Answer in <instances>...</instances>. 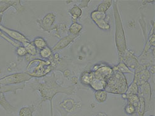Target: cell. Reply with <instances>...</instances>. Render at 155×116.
Wrapping results in <instances>:
<instances>
[{
  "label": "cell",
  "instance_id": "3",
  "mask_svg": "<svg viewBox=\"0 0 155 116\" xmlns=\"http://www.w3.org/2000/svg\"><path fill=\"white\" fill-rule=\"evenodd\" d=\"M55 71L56 67L50 59L34 58L29 61L26 67L25 73L32 78L39 79Z\"/></svg>",
  "mask_w": 155,
  "mask_h": 116
},
{
  "label": "cell",
  "instance_id": "20",
  "mask_svg": "<svg viewBox=\"0 0 155 116\" xmlns=\"http://www.w3.org/2000/svg\"><path fill=\"white\" fill-rule=\"evenodd\" d=\"M68 12L69 14L71 15L73 22H77V20L81 18L83 13L82 9L80 8L79 6L77 5H73Z\"/></svg>",
  "mask_w": 155,
  "mask_h": 116
},
{
  "label": "cell",
  "instance_id": "19",
  "mask_svg": "<svg viewBox=\"0 0 155 116\" xmlns=\"http://www.w3.org/2000/svg\"><path fill=\"white\" fill-rule=\"evenodd\" d=\"M38 105H31L22 107L18 112V116H34L37 111Z\"/></svg>",
  "mask_w": 155,
  "mask_h": 116
},
{
  "label": "cell",
  "instance_id": "8",
  "mask_svg": "<svg viewBox=\"0 0 155 116\" xmlns=\"http://www.w3.org/2000/svg\"><path fill=\"white\" fill-rule=\"evenodd\" d=\"M133 74L134 78L133 82L136 83L138 87L148 82L151 76L148 67L143 64H139V65L134 70Z\"/></svg>",
  "mask_w": 155,
  "mask_h": 116
},
{
  "label": "cell",
  "instance_id": "30",
  "mask_svg": "<svg viewBox=\"0 0 155 116\" xmlns=\"http://www.w3.org/2000/svg\"><path fill=\"white\" fill-rule=\"evenodd\" d=\"M53 54V52L52 49H51L49 46H47L46 47L42 49L39 50V55L40 57L43 59H49Z\"/></svg>",
  "mask_w": 155,
  "mask_h": 116
},
{
  "label": "cell",
  "instance_id": "14",
  "mask_svg": "<svg viewBox=\"0 0 155 116\" xmlns=\"http://www.w3.org/2000/svg\"><path fill=\"white\" fill-rule=\"evenodd\" d=\"M122 61L130 70H135L139 65L137 57L135 55L133 51L127 50L125 56L122 59Z\"/></svg>",
  "mask_w": 155,
  "mask_h": 116
},
{
  "label": "cell",
  "instance_id": "1",
  "mask_svg": "<svg viewBox=\"0 0 155 116\" xmlns=\"http://www.w3.org/2000/svg\"><path fill=\"white\" fill-rule=\"evenodd\" d=\"M58 77L55 73L52 72L51 74L42 78L37 79L30 83V87L33 91H37L39 93L41 100L39 104L49 101L51 107V116H54L52 100L57 94H63L71 96L76 92V87L74 86H69L63 87L57 82Z\"/></svg>",
  "mask_w": 155,
  "mask_h": 116
},
{
  "label": "cell",
  "instance_id": "4",
  "mask_svg": "<svg viewBox=\"0 0 155 116\" xmlns=\"http://www.w3.org/2000/svg\"><path fill=\"white\" fill-rule=\"evenodd\" d=\"M128 83L125 74L114 71L112 75L106 80L105 90L109 94L115 95L125 94Z\"/></svg>",
  "mask_w": 155,
  "mask_h": 116
},
{
  "label": "cell",
  "instance_id": "35",
  "mask_svg": "<svg viewBox=\"0 0 155 116\" xmlns=\"http://www.w3.org/2000/svg\"><path fill=\"white\" fill-rule=\"evenodd\" d=\"M90 2V0H88V1H81L78 6L81 9L82 8H87Z\"/></svg>",
  "mask_w": 155,
  "mask_h": 116
},
{
  "label": "cell",
  "instance_id": "11",
  "mask_svg": "<svg viewBox=\"0 0 155 116\" xmlns=\"http://www.w3.org/2000/svg\"><path fill=\"white\" fill-rule=\"evenodd\" d=\"M56 20V14L52 12H50L46 14L43 18L37 19V23L40 28L44 32H50L54 27V24Z\"/></svg>",
  "mask_w": 155,
  "mask_h": 116
},
{
  "label": "cell",
  "instance_id": "6",
  "mask_svg": "<svg viewBox=\"0 0 155 116\" xmlns=\"http://www.w3.org/2000/svg\"><path fill=\"white\" fill-rule=\"evenodd\" d=\"M94 72V79L106 81L114 73L112 67L105 62L98 63L90 68Z\"/></svg>",
  "mask_w": 155,
  "mask_h": 116
},
{
  "label": "cell",
  "instance_id": "9",
  "mask_svg": "<svg viewBox=\"0 0 155 116\" xmlns=\"http://www.w3.org/2000/svg\"><path fill=\"white\" fill-rule=\"evenodd\" d=\"M138 96L141 97L145 103L146 112L152 109V90L149 82H147L139 87Z\"/></svg>",
  "mask_w": 155,
  "mask_h": 116
},
{
  "label": "cell",
  "instance_id": "23",
  "mask_svg": "<svg viewBox=\"0 0 155 116\" xmlns=\"http://www.w3.org/2000/svg\"><path fill=\"white\" fill-rule=\"evenodd\" d=\"M105 85L106 81L94 78V79L91 82L89 87L94 90L97 91L100 90H105Z\"/></svg>",
  "mask_w": 155,
  "mask_h": 116
},
{
  "label": "cell",
  "instance_id": "13",
  "mask_svg": "<svg viewBox=\"0 0 155 116\" xmlns=\"http://www.w3.org/2000/svg\"><path fill=\"white\" fill-rule=\"evenodd\" d=\"M11 7L15 8L18 13H22L25 10L21 1H0V13L2 14Z\"/></svg>",
  "mask_w": 155,
  "mask_h": 116
},
{
  "label": "cell",
  "instance_id": "31",
  "mask_svg": "<svg viewBox=\"0 0 155 116\" xmlns=\"http://www.w3.org/2000/svg\"><path fill=\"white\" fill-rule=\"evenodd\" d=\"M124 110L125 113L130 116H136L137 114V111L136 109V108L134 105L129 103H127L126 106L124 107Z\"/></svg>",
  "mask_w": 155,
  "mask_h": 116
},
{
  "label": "cell",
  "instance_id": "12",
  "mask_svg": "<svg viewBox=\"0 0 155 116\" xmlns=\"http://www.w3.org/2000/svg\"><path fill=\"white\" fill-rule=\"evenodd\" d=\"M0 29H1L3 31V32H4L12 40L16 42L20 43L21 45L24 43L30 42L26 36L18 32V31L7 28L2 25V24L0 25Z\"/></svg>",
  "mask_w": 155,
  "mask_h": 116
},
{
  "label": "cell",
  "instance_id": "2",
  "mask_svg": "<svg viewBox=\"0 0 155 116\" xmlns=\"http://www.w3.org/2000/svg\"><path fill=\"white\" fill-rule=\"evenodd\" d=\"M112 8L115 23L114 42L116 49H117V51L119 62V61H122L124 57L125 56L126 52L127 51V39L125 30L124 28L123 23L122 21L121 15L119 10L117 2H113Z\"/></svg>",
  "mask_w": 155,
  "mask_h": 116
},
{
  "label": "cell",
  "instance_id": "7",
  "mask_svg": "<svg viewBox=\"0 0 155 116\" xmlns=\"http://www.w3.org/2000/svg\"><path fill=\"white\" fill-rule=\"evenodd\" d=\"M32 79V77L25 72L15 73L0 79V85H17L25 83Z\"/></svg>",
  "mask_w": 155,
  "mask_h": 116
},
{
  "label": "cell",
  "instance_id": "25",
  "mask_svg": "<svg viewBox=\"0 0 155 116\" xmlns=\"http://www.w3.org/2000/svg\"><path fill=\"white\" fill-rule=\"evenodd\" d=\"M113 68V71H117L119 72L120 73H122L124 74H133V72L131 71L130 68H129L122 61H119L118 64L114 65L112 67Z\"/></svg>",
  "mask_w": 155,
  "mask_h": 116
},
{
  "label": "cell",
  "instance_id": "10",
  "mask_svg": "<svg viewBox=\"0 0 155 116\" xmlns=\"http://www.w3.org/2000/svg\"><path fill=\"white\" fill-rule=\"evenodd\" d=\"M90 17L92 21L100 30L108 31L110 29L109 23L106 20L107 15L105 13L100 12L95 10L90 13Z\"/></svg>",
  "mask_w": 155,
  "mask_h": 116
},
{
  "label": "cell",
  "instance_id": "33",
  "mask_svg": "<svg viewBox=\"0 0 155 116\" xmlns=\"http://www.w3.org/2000/svg\"><path fill=\"white\" fill-rule=\"evenodd\" d=\"M0 25H1V24H0ZM0 37H2V38H3V39L5 41H6L7 42H8L9 43H10L12 46H15V48H18V46H20V43H17L16 42H15L14 40H12L10 38H9L4 32H3V31L1 29H0Z\"/></svg>",
  "mask_w": 155,
  "mask_h": 116
},
{
  "label": "cell",
  "instance_id": "26",
  "mask_svg": "<svg viewBox=\"0 0 155 116\" xmlns=\"http://www.w3.org/2000/svg\"><path fill=\"white\" fill-rule=\"evenodd\" d=\"M107 94L108 93L105 90L95 91L94 93L95 100L99 104L104 103L107 99Z\"/></svg>",
  "mask_w": 155,
  "mask_h": 116
},
{
  "label": "cell",
  "instance_id": "28",
  "mask_svg": "<svg viewBox=\"0 0 155 116\" xmlns=\"http://www.w3.org/2000/svg\"><path fill=\"white\" fill-rule=\"evenodd\" d=\"M22 45L26 49L28 55L34 57V56H35L38 53V50L35 47V46L31 43V42L23 43Z\"/></svg>",
  "mask_w": 155,
  "mask_h": 116
},
{
  "label": "cell",
  "instance_id": "21",
  "mask_svg": "<svg viewBox=\"0 0 155 116\" xmlns=\"http://www.w3.org/2000/svg\"><path fill=\"white\" fill-rule=\"evenodd\" d=\"M122 96V97L127 100V103H129L135 107L137 112L139 106V96L138 94H123Z\"/></svg>",
  "mask_w": 155,
  "mask_h": 116
},
{
  "label": "cell",
  "instance_id": "38",
  "mask_svg": "<svg viewBox=\"0 0 155 116\" xmlns=\"http://www.w3.org/2000/svg\"><path fill=\"white\" fill-rule=\"evenodd\" d=\"M149 116H154V115H149Z\"/></svg>",
  "mask_w": 155,
  "mask_h": 116
},
{
  "label": "cell",
  "instance_id": "29",
  "mask_svg": "<svg viewBox=\"0 0 155 116\" xmlns=\"http://www.w3.org/2000/svg\"><path fill=\"white\" fill-rule=\"evenodd\" d=\"M67 29L66 25L64 24V23H61V24L55 25V27H54L52 30H55V35L59 38H61V35L63 33H64Z\"/></svg>",
  "mask_w": 155,
  "mask_h": 116
},
{
  "label": "cell",
  "instance_id": "17",
  "mask_svg": "<svg viewBox=\"0 0 155 116\" xmlns=\"http://www.w3.org/2000/svg\"><path fill=\"white\" fill-rule=\"evenodd\" d=\"M25 87V83L17 85H0V92L3 93L11 92L14 94H17L18 90H23Z\"/></svg>",
  "mask_w": 155,
  "mask_h": 116
},
{
  "label": "cell",
  "instance_id": "24",
  "mask_svg": "<svg viewBox=\"0 0 155 116\" xmlns=\"http://www.w3.org/2000/svg\"><path fill=\"white\" fill-rule=\"evenodd\" d=\"M31 43H32L35 46V47L38 50H41L42 49L48 46L47 40L42 36L35 37L34 39V40L31 42Z\"/></svg>",
  "mask_w": 155,
  "mask_h": 116
},
{
  "label": "cell",
  "instance_id": "22",
  "mask_svg": "<svg viewBox=\"0 0 155 116\" xmlns=\"http://www.w3.org/2000/svg\"><path fill=\"white\" fill-rule=\"evenodd\" d=\"M83 29V25L78 22H73L68 28L69 35L74 36H80V32Z\"/></svg>",
  "mask_w": 155,
  "mask_h": 116
},
{
  "label": "cell",
  "instance_id": "15",
  "mask_svg": "<svg viewBox=\"0 0 155 116\" xmlns=\"http://www.w3.org/2000/svg\"><path fill=\"white\" fill-rule=\"evenodd\" d=\"M78 36H79L68 35L67 36L61 38L59 41H58L57 43L52 48V52H57L66 48L67 46L72 43Z\"/></svg>",
  "mask_w": 155,
  "mask_h": 116
},
{
  "label": "cell",
  "instance_id": "27",
  "mask_svg": "<svg viewBox=\"0 0 155 116\" xmlns=\"http://www.w3.org/2000/svg\"><path fill=\"white\" fill-rule=\"evenodd\" d=\"M112 3L113 1H110V0H108V1H103L98 5L95 10L106 13V12L109 10L111 6H112Z\"/></svg>",
  "mask_w": 155,
  "mask_h": 116
},
{
  "label": "cell",
  "instance_id": "5",
  "mask_svg": "<svg viewBox=\"0 0 155 116\" xmlns=\"http://www.w3.org/2000/svg\"><path fill=\"white\" fill-rule=\"evenodd\" d=\"M83 104L81 100H76L71 97H68L59 102L57 106L56 110L60 113L61 116H68L69 114L81 109Z\"/></svg>",
  "mask_w": 155,
  "mask_h": 116
},
{
  "label": "cell",
  "instance_id": "37",
  "mask_svg": "<svg viewBox=\"0 0 155 116\" xmlns=\"http://www.w3.org/2000/svg\"><path fill=\"white\" fill-rule=\"evenodd\" d=\"M2 14L0 13V24L2 23Z\"/></svg>",
  "mask_w": 155,
  "mask_h": 116
},
{
  "label": "cell",
  "instance_id": "18",
  "mask_svg": "<svg viewBox=\"0 0 155 116\" xmlns=\"http://www.w3.org/2000/svg\"><path fill=\"white\" fill-rule=\"evenodd\" d=\"M94 78V72L91 71V69H88L81 73L80 77V82L83 86L89 87Z\"/></svg>",
  "mask_w": 155,
  "mask_h": 116
},
{
  "label": "cell",
  "instance_id": "34",
  "mask_svg": "<svg viewBox=\"0 0 155 116\" xmlns=\"http://www.w3.org/2000/svg\"><path fill=\"white\" fill-rule=\"evenodd\" d=\"M16 53L18 57H26L28 55V53L26 49L23 45H20L18 48H17Z\"/></svg>",
  "mask_w": 155,
  "mask_h": 116
},
{
  "label": "cell",
  "instance_id": "36",
  "mask_svg": "<svg viewBox=\"0 0 155 116\" xmlns=\"http://www.w3.org/2000/svg\"><path fill=\"white\" fill-rule=\"evenodd\" d=\"M91 116H108L107 114L104 112H98L94 114H93Z\"/></svg>",
  "mask_w": 155,
  "mask_h": 116
},
{
  "label": "cell",
  "instance_id": "16",
  "mask_svg": "<svg viewBox=\"0 0 155 116\" xmlns=\"http://www.w3.org/2000/svg\"><path fill=\"white\" fill-rule=\"evenodd\" d=\"M0 106L5 110L7 116H11L13 113L17 111V108L13 107L8 101L5 96L4 93L1 92H0Z\"/></svg>",
  "mask_w": 155,
  "mask_h": 116
},
{
  "label": "cell",
  "instance_id": "32",
  "mask_svg": "<svg viewBox=\"0 0 155 116\" xmlns=\"http://www.w3.org/2000/svg\"><path fill=\"white\" fill-rule=\"evenodd\" d=\"M139 92V87L137 86V84L134 82H132L130 86H128V88L127 92L126 93V95L129 94H138Z\"/></svg>",
  "mask_w": 155,
  "mask_h": 116
}]
</instances>
